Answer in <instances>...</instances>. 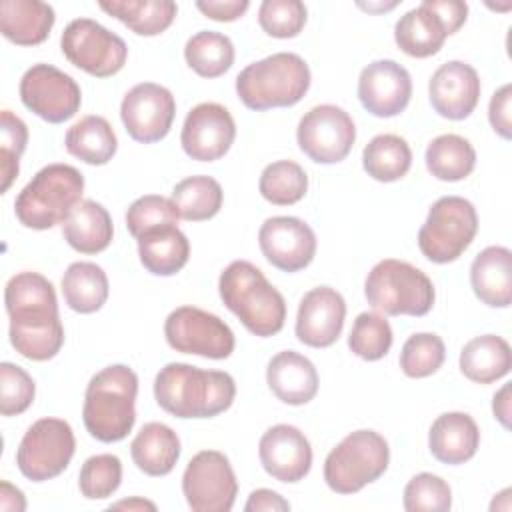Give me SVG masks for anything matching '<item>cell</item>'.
Instances as JSON below:
<instances>
[{
    "label": "cell",
    "mask_w": 512,
    "mask_h": 512,
    "mask_svg": "<svg viewBox=\"0 0 512 512\" xmlns=\"http://www.w3.org/2000/svg\"><path fill=\"white\" fill-rule=\"evenodd\" d=\"M266 384L280 402L302 406L318 392V372L304 354L282 350L266 366Z\"/></svg>",
    "instance_id": "603a6c76"
},
{
    "label": "cell",
    "mask_w": 512,
    "mask_h": 512,
    "mask_svg": "<svg viewBox=\"0 0 512 512\" xmlns=\"http://www.w3.org/2000/svg\"><path fill=\"white\" fill-rule=\"evenodd\" d=\"M402 506L406 512H446L452 506V488L444 478L420 472L404 486Z\"/></svg>",
    "instance_id": "7bdbcfd3"
},
{
    "label": "cell",
    "mask_w": 512,
    "mask_h": 512,
    "mask_svg": "<svg viewBox=\"0 0 512 512\" xmlns=\"http://www.w3.org/2000/svg\"><path fill=\"white\" fill-rule=\"evenodd\" d=\"M12 348L34 362L54 358L64 344V326L52 282L38 272H18L4 288Z\"/></svg>",
    "instance_id": "6da1fadb"
},
{
    "label": "cell",
    "mask_w": 512,
    "mask_h": 512,
    "mask_svg": "<svg viewBox=\"0 0 512 512\" xmlns=\"http://www.w3.org/2000/svg\"><path fill=\"white\" fill-rule=\"evenodd\" d=\"M392 328L384 314L380 312H362L356 316L350 336L348 348L362 360L376 362L384 358L392 348Z\"/></svg>",
    "instance_id": "ab89813d"
},
{
    "label": "cell",
    "mask_w": 512,
    "mask_h": 512,
    "mask_svg": "<svg viewBox=\"0 0 512 512\" xmlns=\"http://www.w3.org/2000/svg\"><path fill=\"white\" fill-rule=\"evenodd\" d=\"M164 338L176 352L210 360L228 358L236 346L232 328L220 316L196 306L172 310L164 322Z\"/></svg>",
    "instance_id": "7c38bea8"
},
{
    "label": "cell",
    "mask_w": 512,
    "mask_h": 512,
    "mask_svg": "<svg viewBox=\"0 0 512 512\" xmlns=\"http://www.w3.org/2000/svg\"><path fill=\"white\" fill-rule=\"evenodd\" d=\"M470 284L486 306L508 308L512 302V252L506 246L484 248L470 266Z\"/></svg>",
    "instance_id": "d4e9b609"
},
{
    "label": "cell",
    "mask_w": 512,
    "mask_h": 512,
    "mask_svg": "<svg viewBox=\"0 0 512 512\" xmlns=\"http://www.w3.org/2000/svg\"><path fill=\"white\" fill-rule=\"evenodd\" d=\"M460 372L476 384H492L504 378L512 368L510 344L496 334H482L460 350Z\"/></svg>",
    "instance_id": "4dcf8cb0"
},
{
    "label": "cell",
    "mask_w": 512,
    "mask_h": 512,
    "mask_svg": "<svg viewBox=\"0 0 512 512\" xmlns=\"http://www.w3.org/2000/svg\"><path fill=\"white\" fill-rule=\"evenodd\" d=\"M122 482V462L116 454H96L84 460L78 488L86 500L110 498Z\"/></svg>",
    "instance_id": "b9f144b4"
},
{
    "label": "cell",
    "mask_w": 512,
    "mask_h": 512,
    "mask_svg": "<svg viewBox=\"0 0 512 512\" xmlns=\"http://www.w3.org/2000/svg\"><path fill=\"white\" fill-rule=\"evenodd\" d=\"M110 510H128V512H144V510H150L154 512L156 510V504L146 500V498H140V496H132V498H126V500H120V502H114L108 506Z\"/></svg>",
    "instance_id": "11a10c76"
},
{
    "label": "cell",
    "mask_w": 512,
    "mask_h": 512,
    "mask_svg": "<svg viewBox=\"0 0 512 512\" xmlns=\"http://www.w3.org/2000/svg\"><path fill=\"white\" fill-rule=\"evenodd\" d=\"M108 276L94 262H72L62 276V296L78 314L98 312L108 300Z\"/></svg>",
    "instance_id": "836d02e7"
},
{
    "label": "cell",
    "mask_w": 512,
    "mask_h": 512,
    "mask_svg": "<svg viewBox=\"0 0 512 512\" xmlns=\"http://www.w3.org/2000/svg\"><path fill=\"white\" fill-rule=\"evenodd\" d=\"M182 446L178 434L162 422H148L130 442L136 468L148 476H166L174 470Z\"/></svg>",
    "instance_id": "83f0119b"
},
{
    "label": "cell",
    "mask_w": 512,
    "mask_h": 512,
    "mask_svg": "<svg viewBox=\"0 0 512 512\" xmlns=\"http://www.w3.org/2000/svg\"><path fill=\"white\" fill-rule=\"evenodd\" d=\"M172 202L182 220L202 222L214 218L224 202L222 186L216 178L198 174L180 180L172 188Z\"/></svg>",
    "instance_id": "8d00e7d4"
},
{
    "label": "cell",
    "mask_w": 512,
    "mask_h": 512,
    "mask_svg": "<svg viewBox=\"0 0 512 512\" xmlns=\"http://www.w3.org/2000/svg\"><path fill=\"white\" fill-rule=\"evenodd\" d=\"M426 168L442 182H458L472 174L476 166L474 146L458 134H440L426 146Z\"/></svg>",
    "instance_id": "e575fe53"
},
{
    "label": "cell",
    "mask_w": 512,
    "mask_h": 512,
    "mask_svg": "<svg viewBox=\"0 0 512 512\" xmlns=\"http://www.w3.org/2000/svg\"><path fill=\"white\" fill-rule=\"evenodd\" d=\"M244 510L246 512H288L290 502L274 490L258 488V490L250 492V496L244 504Z\"/></svg>",
    "instance_id": "816d5d0a"
},
{
    "label": "cell",
    "mask_w": 512,
    "mask_h": 512,
    "mask_svg": "<svg viewBox=\"0 0 512 512\" xmlns=\"http://www.w3.org/2000/svg\"><path fill=\"white\" fill-rule=\"evenodd\" d=\"M478 232V214L462 196L438 198L418 230V248L434 264L458 260Z\"/></svg>",
    "instance_id": "9c48e42d"
},
{
    "label": "cell",
    "mask_w": 512,
    "mask_h": 512,
    "mask_svg": "<svg viewBox=\"0 0 512 512\" xmlns=\"http://www.w3.org/2000/svg\"><path fill=\"white\" fill-rule=\"evenodd\" d=\"M444 22L448 34L458 32L468 18V4L460 0H424Z\"/></svg>",
    "instance_id": "f907efd6"
},
{
    "label": "cell",
    "mask_w": 512,
    "mask_h": 512,
    "mask_svg": "<svg viewBox=\"0 0 512 512\" xmlns=\"http://www.w3.org/2000/svg\"><path fill=\"white\" fill-rule=\"evenodd\" d=\"M346 302L342 294L330 286L308 290L296 314V338L310 348L332 346L344 328Z\"/></svg>",
    "instance_id": "44dd1931"
},
{
    "label": "cell",
    "mask_w": 512,
    "mask_h": 512,
    "mask_svg": "<svg viewBox=\"0 0 512 512\" xmlns=\"http://www.w3.org/2000/svg\"><path fill=\"white\" fill-rule=\"evenodd\" d=\"M60 50L72 66L96 78L118 74L128 58L126 42L92 18L72 20L60 36Z\"/></svg>",
    "instance_id": "8fae6325"
},
{
    "label": "cell",
    "mask_w": 512,
    "mask_h": 512,
    "mask_svg": "<svg viewBox=\"0 0 512 512\" xmlns=\"http://www.w3.org/2000/svg\"><path fill=\"white\" fill-rule=\"evenodd\" d=\"M488 120L492 130L504 140L512 138V86H500L488 104Z\"/></svg>",
    "instance_id": "c3c4849f"
},
{
    "label": "cell",
    "mask_w": 512,
    "mask_h": 512,
    "mask_svg": "<svg viewBox=\"0 0 512 512\" xmlns=\"http://www.w3.org/2000/svg\"><path fill=\"white\" fill-rule=\"evenodd\" d=\"M182 494L194 512H230L238 480L228 456L218 450L194 454L182 474Z\"/></svg>",
    "instance_id": "4fadbf2b"
},
{
    "label": "cell",
    "mask_w": 512,
    "mask_h": 512,
    "mask_svg": "<svg viewBox=\"0 0 512 512\" xmlns=\"http://www.w3.org/2000/svg\"><path fill=\"white\" fill-rule=\"evenodd\" d=\"M410 98V72L396 60H374L362 68L358 78V100L372 116H398L406 110Z\"/></svg>",
    "instance_id": "d6986e66"
},
{
    "label": "cell",
    "mask_w": 512,
    "mask_h": 512,
    "mask_svg": "<svg viewBox=\"0 0 512 512\" xmlns=\"http://www.w3.org/2000/svg\"><path fill=\"white\" fill-rule=\"evenodd\" d=\"M180 214L172 202V198L160 194H146L136 198L126 210V226L134 238H140L144 232L166 226L178 224Z\"/></svg>",
    "instance_id": "bcb514c9"
},
{
    "label": "cell",
    "mask_w": 512,
    "mask_h": 512,
    "mask_svg": "<svg viewBox=\"0 0 512 512\" xmlns=\"http://www.w3.org/2000/svg\"><path fill=\"white\" fill-rule=\"evenodd\" d=\"M258 190L274 206H292L308 192L306 170L294 160H276L262 170Z\"/></svg>",
    "instance_id": "f35d334b"
},
{
    "label": "cell",
    "mask_w": 512,
    "mask_h": 512,
    "mask_svg": "<svg viewBox=\"0 0 512 512\" xmlns=\"http://www.w3.org/2000/svg\"><path fill=\"white\" fill-rule=\"evenodd\" d=\"M510 382H506L492 398L494 418L508 430L510 428Z\"/></svg>",
    "instance_id": "db71d44e"
},
{
    "label": "cell",
    "mask_w": 512,
    "mask_h": 512,
    "mask_svg": "<svg viewBox=\"0 0 512 512\" xmlns=\"http://www.w3.org/2000/svg\"><path fill=\"white\" fill-rule=\"evenodd\" d=\"M196 8L210 20L234 22L250 8L248 0H198Z\"/></svg>",
    "instance_id": "681fc988"
},
{
    "label": "cell",
    "mask_w": 512,
    "mask_h": 512,
    "mask_svg": "<svg viewBox=\"0 0 512 512\" xmlns=\"http://www.w3.org/2000/svg\"><path fill=\"white\" fill-rule=\"evenodd\" d=\"M258 458L268 476L294 484L306 478L312 468V446L300 428L276 424L260 436Z\"/></svg>",
    "instance_id": "ffe728a7"
},
{
    "label": "cell",
    "mask_w": 512,
    "mask_h": 512,
    "mask_svg": "<svg viewBox=\"0 0 512 512\" xmlns=\"http://www.w3.org/2000/svg\"><path fill=\"white\" fill-rule=\"evenodd\" d=\"M390 464V448L374 430H354L342 438L324 460V482L336 494L360 492L378 480Z\"/></svg>",
    "instance_id": "ba28073f"
},
{
    "label": "cell",
    "mask_w": 512,
    "mask_h": 512,
    "mask_svg": "<svg viewBox=\"0 0 512 512\" xmlns=\"http://www.w3.org/2000/svg\"><path fill=\"white\" fill-rule=\"evenodd\" d=\"M186 64L202 78H218L234 64L232 40L214 30H200L184 46Z\"/></svg>",
    "instance_id": "74e56055"
},
{
    "label": "cell",
    "mask_w": 512,
    "mask_h": 512,
    "mask_svg": "<svg viewBox=\"0 0 512 512\" xmlns=\"http://www.w3.org/2000/svg\"><path fill=\"white\" fill-rule=\"evenodd\" d=\"M258 246L274 268L298 272L316 256V234L296 216H272L258 230Z\"/></svg>",
    "instance_id": "ac0fdd59"
},
{
    "label": "cell",
    "mask_w": 512,
    "mask_h": 512,
    "mask_svg": "<svg viewBox=\"0 0 512 512\" xmlns=\"http://www.w3.org/2000/svg\"><path fill=\"white\" fill-rule=\"evenodd\" d=\"M0 510H6V512L26 510V498L22 490L12 486L8 480H2L0 484Z\"/></svg>",
    "instance_id": "f5cc1de1"
},
{
    "label": "cell",
    "mask_w": 512,
    "mask_h": 512,
    "mask_svg": "<svg viewBox=\"0 0 512 512\" xmlns=\"http://www.w3.org/2000/svg\"><path fill=\"white\" fill-rule=\"evenodd\" d=\"M20 100L38 118L50 124L70 120L82 104L78 82L52 64H34L20 78Z\"/></svg>",
    "instance_id": "5bb4252c"
},
{
    "label": "cell",
    "mask_w": 512,
    "mask_h": 512,
    "mask_svg": "<svg viewBox=\"0 0 512 512\" xmlns=\"http://www.w3.org/2000/svg\"><path fill=\"white\" fill-rule=\"evenodd\" d=\"M446 360L444 340L434 332L412 334L400 350V368L408 378H428Z\"/></svg>",
    "instance_id": "60d3db41"
},
{
    "label": "cell",
    "mask_w": 512,
    "mask_h": 512,
    "mask_svg": "<svg viewBox=\"0 0 512 512\" xmlns=\"http://www.w3.org/2000/svg\"><path fill=\"white\" fill-rule=\"evenodd\" d=\"M176 116L172 92L156 82L132 86L120 104V118L128 136L140 144H152L168 136Z\"/></svg>",
    "instance_id": "2e32d148"
},
{
    "label": "cell",
    "mask_w": 512,
    "mask_h": 512,
    "mask_svg": "<svg viewBox=\"0 0 512 512\" xmlns=\"http://www.w3.org/2000/svg\"><path fill=\"white\" fill-rule=\"evenodd\" d=\"M362 166L372 180L396 182L412 166V150L398 134H378L362 150Z\"/></svg>",
    "instance_id": "d590c367"
},
{
    "label": "cell",
    "mask_w": 512,
    "mask_h": 512,
    "mask_svg": "<svg viewBox=\"0 0 512 512\" xmlns=\"http://www.w3.org/2000/svg\"><path fill=\"white\" fill-rule=\"evenodd\" d=\"M84 176L70 164H48L18 192L14 214L30 230H48L64 224L68 214L82 202Z\"/></svg>",
    "instance_id": "8992f818"
},
{
    "label": "cell",
    "mask_w": 512,
    "mask_h": 512,
    "mask_svg": "<svg viewBox=\"0 0 512 512\" xmlns=\"http://www.w3.org/2000/svg\"><path fill=\"white\" fill-rule=\"evenodd\" d=\"M64 146L70 156L82 160L84 164L104 166L114 158L118 138L104 116L88 114L68 128Z\"/></svg>",
    "instance_id": "1f68e13d"
},
{
    "label": "cell",
    "mask_w": 512,
    "mask_h": 512,
    "mask_svg": "<svg viewBox=\"0 0 512 512\" xmlns=\"http://www.w3.org/2000/svg\"><path fill=\"white\" fill-rule=\"evenodd\" d=\"M138 376L126 364H112L96 372L84 394L82 420L98 442L124 440L136 422Z\"/></svg>",
    "instance_id": "277c9868"
},
{
    "label": "cell",
    "mask_w": 512,
    "mask_h": 512,
    "mask_svg": "<svg viewBox=\"0 0 512 512\" xmlns=\"http://www.w3.org/2000/svg\"><path fill=\"white\" fill-rule=\"evenodd\" d=\"M76 450L72 426L62 418H40L22 436L16 450L20 474L32 482H46L60 476Z\"/></svg>",
    "instance_id": "30bf717a"
},
{
    "label": "cell",
    "mask_w": 512,
    "mask_h": 512,
    "mask_svg": "<svg viewBox=\"0 0 512 512\" xmlns=\"http://www.w3.org/2000/svg\"><path fill=\"white\" fill-rule=\"evenodd\" d=\"M36 396L32 376L18 364H0V414L18 416L30 408Z\"/></svg>",
    "instance_id": "7dc6e473"
},
{
    "label": "cell",
    "mask_w": 512,
    "mask_h": 512,
    "mask_svg": "<svg viewBox=\"0 0 512 512\" xmlns=\"http://www.w3.org/2000/svg\"><path fill=\"white\" fill-rule=\"evenodd\" d=\"M218 292L250 334L268 338L284 328L286 300L252 262H230L218 278Z\"/></svg>",
    "instance_id": "3957f363"
},
{
    "label": "cell",
    "mask_w": 512,
    "mask_h": 512,
    "mask_svg": "<svg viewBox=\"0 0 512 512\" xmlns=\"http://www.w3.org/2000/svg\"><path fill=\"white\" fill-rule=\"evenodd\" d=\"M480 446V428L466 412L440 414L428 432L430 454L450 466H458L474 458Z\"/></svg>",
    "instance_id": "cb8c5ba5"
},
{
    "label": "cell",
    "mask_w": 512,
    "mask_h": 512,
    "mask_svg": "<svg viewBox=\"0 0 512 512\" xmlns=\"http://www.w3.org/2000/svg\"><path fill=\"white\" fill-rule=\"evenodd\" d=\"M312 82L306 60L294 52H276L248 64L236 76L240 102L256 112L298 104Z\"/></svg>",
    "instance_id": "5b68a950"
},
{
    "label": "cell",
    "mask_w": 512,
    "mask_h": 512,
    "mask_svg": "<svg viewBox=\"0 0 512 512\" xmlns=\"http://www.w3.org/2000/svg\"><path fill=\"white\" fill-rule=\"evenodd\" d=\"M28 144V126L10 110L0 114V174L2 194L8 192L20 172V156Z\"/></svg>",
    "instance_id": "ee69618b"
},
{
    "label": "cell",
    "mask_w": 512,
    "mask_h": 512,
    "mask_svg": "<svg viewBox=\"0 0 512 512\" xmlns=\"http://www.w3.org/2000/svg\"><path fill=\"white\" fill-rule=\"evenodd\" d=\"M356 140L352 116L336 104H320L310 108L298 122V148L318 164L342 162Z\"/></svg>",
    "instance_id": "9a60e30c"
},
{
    "label": "cell",
    "mask_w": 512,
    "mask_h": 512,
    "mask_svg": "<svg viewBox=\"0 0 512 512\" xmlns=\"http://www.w3.org/2000/svg\"><path fill=\"white\" fill-rule=\"evenodd\" d=\"M480 76L462 60L438 66L428 82V96L434 112L448 120L468 118L480 100Z\"/></svg>",
    "instance_id": "7402d4cb"
},
{
    "label": "cell",
    "mask_w": 512,
    "mask_h": 512,
    "mask_svg": "<svg viewBox=\"0 0 512 512\" xmlns=\"http://www.w3.org/2000/svg\"><path fill=\"white\" fill-rule=\"evenodd\" d=\"M448 36L444 22L426 2L408 10L394 26V42L412 58L434 56Z\"/></svg>",
    "instance_id": "f1b7e54d"
},
{
    "label": "cell",
    "mask_w": 512,
    "mask_h": 512,
    "mask_svg": "<svg viewBox=\"0 0 512 512\" xmlns=\"http://www.w3.org/2000/svg\"><path fill=\"white\" fill-rule=\"evenodd\" d=\"M398 2H390V4H358L360 8H364V10H368V12H382V10H392L394 6H396Z\"/></svg>",
    "instance_id": "9f6ffc18"
},
{
    "label": "cell",
    "mask_w": 512,
    "mask_h": 512,
    "mask_svg": "<svg viewBox=\"0 0 512 512\" xmlns=\"http://www.w3.org/2000/svg\"><path fill=\"white\" fill-rule=\"evenodd\" d=\"M56 22L54 8L40 0H2L0 32L16 46H38Z\"/></svg>",
    "instance_id": "484cf974"
},
{
    "label": "cell",
    "mask_w": 512,
    "mask_h": 512,
    "mask_svg": "<svg viewBox=\"0 0 512 512\" xmlns=\"http://www.w3.org/2000/svg\"><path fill=\"white\" fill-rule=\"evenodd\" d=\"M368 304L384 316H426L436 298L432 280L410 262L384 258L364 282Z\"/></svg>",
    "instance_id": "52a82bcc"
},
{
    "label": "cell",
    "mask_w": 512,
    "mask_h": 512,
    "mask_svg": "<svg viewBox=\"0 0 512 512\" xmlns=\"http://www.w3.org/2000/svg\"><path fill=\"white\" fill-rule=\"evenodd\" d=\"M98 6L138 36L162 34L178 14L172 0H102Z\"/></svg>",
    "instance_id": "d6a6232c"
},
{
    "label": "cell",
    "mask_w": 512,
    "mask_h": 512,
    "mask_svg": "<svg viewBox=\"0 0 512 512\" xmlns=\"http://www.w3.org/2000/svg\"><path fill=\"white\" fill-rule=\"evenodd\" d=\"M308 10L300 0H264L258 8V24L272 38H294L302 32Z\"/></svg>",
    "instance_id": "f6af8a7d"
},
{
    "label": "cell",
    "mask_w": 512,
    "mask_h": 512,
    "mask_svg": "<svg viewBox=\"0 0 512 512\" xmlns=\"http://www.w3.org/2000/svg\"><path fill=\"white\" fill-rule=\"evenodd\" d=\"M236 122L218 102H200L184 118L180 144L186 156L198 162L220 160L232 148Z\"/></svg>",
    "instance_id": "e0dca14e"
},
{
    "label": "cell",
    "mask_w": 512,
    "mask_h": 512,
    "mask_svg": "<svg viewBox=\"0 0 512 512\" xmlns=\"http://www.w3.org/2000/svg\"><path fill=\"white\" fill-rule=\"evenodd\" d=\"M156 404L176 418H214L236 398V382L224 370L168 362L154 378Z\"/></svg>",
    "instance_id": "7a4b0ae2"
},
{
    "label": "cell",
    "mask_w": 512,
    "mask_h": 512,
    "mask_svg": "<svg viewBox=\"0 0 512 512\" xmlns=\"http://www.w3.org/2000/svg\"><path fill=\"white\" fill-rule=\"evenodd\" d=\"M136 242L142 266L154 276H174L190 258V242L178 224L152 228Z\"/></svg>",
    "instance_id": "4316f807"
},
{
    "label": "cell",
    "mask_w": 512,
    "mask_h": 512,
    "mask_svg": "<svg viewBox=\"0 0 512 512\" xmlns=\"http://www.w3.org/2000/svg\"><path fill=\"white\" fill-rule=\"evenodd\" d=\"M64 240L80 254L104 252L114 236L108 210L96 200H82L62 224Z\"/></svg>",
    "instance_id": "f546056e"
}]
</instances>
